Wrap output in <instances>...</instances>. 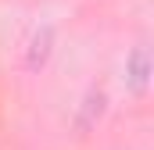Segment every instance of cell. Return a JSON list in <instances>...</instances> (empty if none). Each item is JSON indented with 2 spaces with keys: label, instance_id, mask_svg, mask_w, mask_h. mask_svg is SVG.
Returning a JSON list of instances; mask_svg holds the SVG:
<instances>
[{
  "label": "cell",
  "instance_id": "cell-1",
  "mask_svg": "<svg viewBox=\"0 0 154 150\" xmlns=\"http://www.w3.org/2000/svg\"><path fill=\"white\" fill-rule=\"evenodd\" d=\"M147 79H151L147 50H143V46H136V50L129 54V61H125V82H129V89H133V93H143V89H147Z\"/></svg>",
  "mask_w": 154,
  "mask_h": 150
},
{
  "label": "cell",
  "instance_id": "cell-2",
  "mask_svg": "<svg viewBox=\"0 0 154 150\" xmlns=\"http://www.w3.org/2000/svg\"><path fill=\"white\" fill-rule=\"evenodd\" d=\"M47 54H50V29L32 36V43H29V68H43Z\"/></svg>",
  "mask_w": 154,
  "mask_h": 150
},
{
  "label": "cell",
  "instance_id": "cell-3",
  "mask_svg": "<svg viewBox=\"0 0 154 150\" xmlns=\"http://www.w3.org/2000/svg\"><path fill=\"white\" fill-rule=\"evenodd\" d=\"M82 118H79V122H82V129H86V125H90V122H93V118H100V114H104V93H90V97H86V107H82Z\"/></svg>",
  "mask_w": 154,
  "mask_h": 150
}]
</instances>
